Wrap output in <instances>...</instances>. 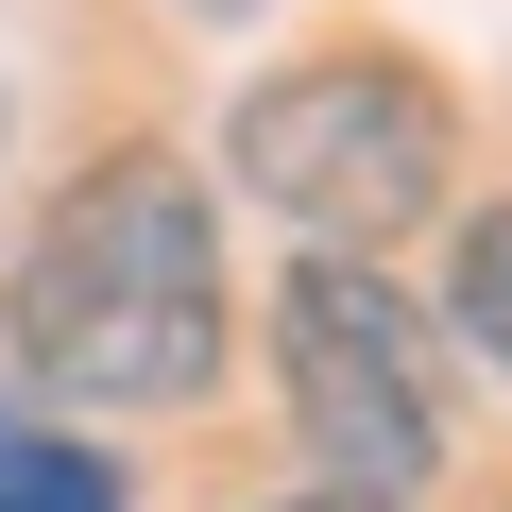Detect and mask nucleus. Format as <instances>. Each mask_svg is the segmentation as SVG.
I'll return each instance as SVG.
<instances>
[{
	"instance_id": "1",
	"label": "nucleus",
	"mask_w": 512,
	"mask_h": 512,
	"mask_svg": "<svg viewBox=\"0 0 512 512\" xmlns=\"http://www.w3.org/2000/svg\"><path fill=\"white\" fill-rule=\"evenodd\" d=\"M18 359L69 410H188L222 376V239L171 154H86L18 256Z\"/></svg>"
},
{
	"instance_id": "2",
	"label": "nucleus",
	"mask_w": 512,
	"mask_h": 512,
	"mask_svg": "<svg viewBox=\"0 0 512 512\" xmlns=\"http://www.w3.org/2000/svg\"><path fill=\"white\" fill-rule=\"evenodd\" d=\"M239 188L274 205L308 256H376V239H410L427 205H444V171H461V120H444V86L427 69H393V52H308V69H274V86H239Z\"/></svg>"
},
{
	"instance_id": "3",
	"label": "nucleus",
	"mask_w": 512,
	"mask_h": 512,
	"mask_svg": "<svg viewBox=\"0 0 512 512\" xmlns=\"http://www.w3.org/2000/svg\"><path fill=\"white\" fill-rule=\"evenodd\" d=\"M274 376H291V427L325 444L342 495H427V461H444V359H427V308L376 256H308L274 291Z\"/></svg>"
},
{
	"instance_id": "4",
	"label": "nucleus",
	"mask_w": 512,
	"mask_h": 512,
	"mask_svg": "<svg viewBox=\"0 0 512 512\" xmlns=\"http://www.w3.org/2000/svg\"><path fill=\"white\" fill-rule=\"evenodd\" d=\"M0 512H137L86 444H52V427H18V410H0Z\"/></svg>"
},
{
	"instance_id": "5",
	"label": "nucleus",
	"mask_w": 512,
	"mask_h": 512,
	"mask_svg": "<svg viewBox=\"0 0 512 512\" xmlns=\"http://www.w3.org/2000/svg\"><path fill=\"white\" fill-rule=\"evenodd\" d=\"M444 308H461V342L512 376V205H478V222H461V274H444Z\"/></svg>"
},
{
	"instance_id": "6",
	"label": "nucleus",
	"mask_w": 512,
	"mask_h": 512,
	"mask_svg": "<svg viewBox=\"0 0 512 512\" xmlns=\"http://www.w3.org/2000/svg\"><path fill=\"white\" fill-rule=\"evenodd\" d=\"M291 512H410V495H342V478H325V495H291Z\"/></svg>"
}]
</instances>
